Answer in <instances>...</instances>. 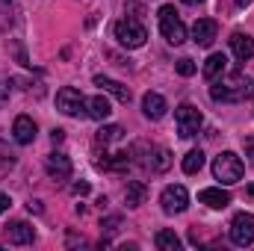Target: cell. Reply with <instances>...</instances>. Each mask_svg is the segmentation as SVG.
<instances>
[{
  "mask_svg": "<svg viewBox=\"0 0 254 251\" xmlns=\"http://www.w3.org/2000/svg\"><path fill=\"white\" fill-rule=\"evenodd\" d=\"M254 95V77H246V74H231L225 80H213L210 86V98L213 101H243V98H252Z\"/></svg>",
  "mask_w": 254,
  "mask_h": 251,
  "instance_id": "1",
  "label": "cell"
},
{
  "mask_svg": "<svg viewBox=\"0 0 254 251\" xmlns=\"http://www.w3.org/2000/svg\"><path fill=\"white\" fill-rule=\"evenodd\" d=\"M243 172H246V166H243V160H240L234 151H222V154L216 157V163H213V178H216L219 184H225V187L237 184V181L243 178Z\"/></svg>",
  "mask_w": 254,
  "mask_h": 251,
  "instance_id": "2",
  "label": "cell"
},
{
  "mask_svg": "<svg viewBox=\"0 0 254 251\" xmlns=\"http://www.w3.org/2000/svg\"><path fill=\"white\" fill-rule=\"evenodd\" d=\"M116 39H119V45H122V48L136 51V48H142V45H145L148 30H145L136 18H122V21L116 24Z\"/></svg>",
  "mask_w": 254,
  "mask_h": 251,
  "instance_id": "3",
  "label": "cell"
},
{
  "mask_svg": "<svg viewBox=\"0 0 254 251\" xmlns=\"http://www.w3.org/2000/svg\"><path fill=\"white\" fill-rule=\"evenodd\" d=\"M160 33H163V39H166L169 45H184V42H187V27H184V21L178 18L175 6H163V9H160Z\"/></svg>",
  "mask_w": 254,
  "mask_h": 251,
  "instance_id": "4",
  "label": "cell"
},
{
  "mask_svg": "<svg viewBox=\"0 0 254 251\" xmlns=\"http://www.w3.org/2000/svg\"><path fill=\"white\" fill-rule=\"evenodd\" d=\"M175 122H178V133L184 136V139H192L201 125H204V116L198 113V107H192V104H181L178 110H175Z\"/></svg>",
  "mask_w": 254,
  "mask_h": 251,
  "instance_id": "5",
  "label": "cell"
},
{
  "mask_svg": "<svg viewBox=\"0 0 254 251\" xmlns=\"http://www.w3.org/2000/svg\"><path fill=\"white\" fill-rule=\"evenodd\" d=\"M231 243L240 246V249L252 246L254 243V216H249V213H237L234 216V222H231Z\"/></svg>",
  "mask_w": 254,
  "mask_h": 251,
  "instance_id": "6",
  "label": "cell"
},
{
  "mask_svg": "<svg viewBox=\"0 0 254 251\" xmlns=\"http://www.w3.org/2000/svg\"><path fill=\"white\" fill-rule=\"evenodd\" d=\"M57 110L65 113V116H86V98L77 89L65 86V89L57 92Z\"/></svg>",
  "mask_w": 254,
  "mask_h": 251,
  "instance_id": "7",
  "label": "cell"
},
{
  "mask_svg": "<svg viewBox=\"0 0 254 251\" xmlns=\"http://www.w3.org/2000/svg\"><path fill=\"white\" fill-rule=\"evenodd\" d=\"M160 204H163L166 213H184V210L190 207V192L181 187V184L166 187L163 189V195H160Z\"/></svg>",
  "mask_w": 254,
  "mask_h": 251,
  "instance_id": "8",
  "label": "cell"
},
{
  "mask_svg": "<svg viewBox=\"0 0 254 251\" xmlns=\"http://www.w3.org/2000/svg\"><path fill=\"white\" fill-rule=\"evenodd\" d=\"M216 33H219V24L213 18H198L195 27H192V42L198 48H210L216 42Z\"/></svg>",
  "mask_w": 254,
  "mask_h": 251,
  "instance_id": "9",
  "label": "cell"
},
{
  "mask_svg": "<svg viewBox=\"0 0 254 251\" xmlns=\"http://www.w3.org/2000/svg\"><path fill=\"white\" fill-rule=\"evenodd\" d=\"M45 172L51 181H68L71 178V160L65 154H51L45 160Z\"/></svg>",
  "mask_w": 254,
  "mask_h": 251,
  "instance_id": "10",
  "label": "cell"
},
{
  "mask_svg": "<svg viewBox=\"0 0 254 251\" xmlns=\"http://www.w3.org/2000/svg\"><path fill=\"white\" fill-rule=\"evenodd\" d=\"M198 201L207 204L210 210H225V207L231 204V192L222 189V187H210V189H201V192H198Z\"/></svg>",
  "mask_w": 254,
  "mask_h": 251,
  "instance_id": "11",
  "label": "cell"
},
{
  "mask_svg": "<svg viewBox=\"0 0 254 251\" xmlns=\"http://www.w3.org/2000/svg\"><path fill=\"white\" fill-rule=\"evenodd\" d=\"M231 51H234V57H237L240 63H249L254 57V39L246 36V33H234V36H231Z\"/></svg>",
  "mask_w": 254,
  "mask_h": 251,
  "instance_id": "12",
  "label": "cell"
},
{
  "mask_svg": "<svg viewBox=\"0 0 254 251\" xmlns=\"http://www.w3.org/2000/svg\"><path fill=\"white\" fill-rule=\"evenodd\" d=\"M12 133H15V142L18 145H30L36 139V122L30 116H18L15 125H12Z\"/></svg>",
  "mask_w": 254,
  "mask_h": 251,
  "instance_id": "13",
  "label": "cell"
},
{
  "mask_svg": "<svg viewBox=\"0 0 254 251\" xmlns=\"http://www.w3.org/2000/svg\"><path fill=\"white\" fill-rule=\"evenodd\" d=\"M166 110H169V107H166V98H163V95L148 92V95L142 98V113H145L148 119H154V122H157V119H163V116H166Z\"/></svg>",
  "mask_w": 254,
  "mask_h": 251,
  "instance_id": "14",
  "label": "cell"
},
{
  "mask_svg": "<svg viewBox=\"0 0 254 251\" xmlns=\"http://www.w3.org/2000/svg\"><path fill=\"white\" fill-rule=\"evenodd\" d=\"M6 237H9L12 246H30L33 237H36V231H33L27 222H12V225L6 228Z\"/></svg>",
  "mask_w": 254,
  "mask_h": 251,
  "instance_id": "15",
  "label": "cell"
},
{
  "mask_svg": "<svg viewBox=\"0 0 254 251\" xmlns=\"http://www.w3.org/2000/svg\"><path fill=\"white\" fill-rule=\"evenodd\" d=\"M95 86H101L104 92H110V95H113V98H119L122 104H130V98H133V95H130V89H127L125 83H119V80H110V77H101V74L95 77Z\"/></svg>",
  "mask_w": 254,
  "mask_h": 251,
  "instance_id": "16",
  "label": "cell"
},
{
  "mask_svg": "<svg viewBox=\"0 0 254 251\" xmlns=\"http://www.w3.org/2000/svg\"><path fill=\"white\" fill-rule=\"evenodd\" d=\"M110 113H113V104H110L104 95H98V98L86 101V116H89V119H95V122H104V119H110Z\"/></svg>",
  "mask_w": 254,
  "mask_h": 251,
  "instance_id": "17",
  "label": "cell"
},
{
  "mask_svg": "<svg viewBox=\"0 0 254 251\" xmlns=\"http://www.w3.org/2000/svg\"><path fill=\"white\" fill-rule=\"evenodd\" d=\"M225 65H228V60H225V54H210L207 57V63H204V80H216V77H222L225 74Z\"/></svg>",
  "mask_w": 254,
  "mask_h": 251,
  "instance_id": "18",
  "label": "cell"
},
{
  "mask_svg": "<svg viewBox=\"0 0 254 251\" xmlns=\"http://www.w3.org/2000/svg\"><path fill=\"white\" fill-rule=\"evenodd\" d=\"M145 195H148V187H145L142 181H130V184H127V192H125L127 207H139V204L145 201Z\"/></svg>",
  "mask_w": 254,
  "mask_h": 251,
  "instance_id": "19",
  "label": "cell"
},
{
  "mask_svg": "<svg viewBox=\"0 0 254 251\" xmlns=\"http://www.w3.org/2000/svg\"><path fill=\"white\" fill-rule=\"evenodd\" d=\"M154 243H157V249L160 251H178L181 249V240L175 237V231H157Z\"/></svg>",
  "mask_w": 254,
  "mask_h": 251,
  "instance_id": "20",
  "label": "cell"
},
{
  "mask_svg": "<svg viewBox=\"0 0 254 251\" xmlns=\"http://www.w3.org/2000/svg\"><path fill=\"white\" fill-rule=\"evenodd\" d=\"M201 166H204V151H190L187 157H184V172L187 175H195V172H201Z\"/></svg>",
  "mask_w": 254,
  "mask_h": 251,
  "instance_id": "21",
  "label": "cell"
},
{
  "mask_svg": "<svg viewBox=\"0 0 254 251\" xmlns=\"http://www.w3.org/2000/svg\"><path fill=\"white\" fill-rule=\"evenodd\" d=\"M122 136H125V130L119 125H110V127H104L101 133H98V142L101 145H110V142H122Z\"/></svg>",
  "mask_w": 254,
  "mask_h": 251,
  "instance_id": "22",
  "label": "cell"
},
{
  "mask_svg": "<svg viewBox=\"0 0 254 251\" xmlns=\"http://www.w3.org/2000/svg\"><path fill=\"white\" fill-rule=\"evenodd\" d=\"M148 166H151L154 172H166V169L172 166V154H169L166 148H160V151H157V157H154V160H151Z\"/></svg>",
  "mask_w": 254,
  "mask_h": 251,
  "instance_id": "23",
  "label": "cell"
},
{
  "mask_svg": "<svg viewBox=\"0 0 254 251\" xmlns=\"http://www.w3.org/2000/svg\"><path fill=\"white\" fill-rule=\"evenodd\" d=\"M178 74L192 77V74H195V63H192V60H178Z\"/></svg>",
  "mask_w": 254,
  "mask_h": 251,
  "instance_id": "24",
  "label": "cell"
},
{
  "mask_svg": "<svg viewBox=\"0 0 254 251\" xmlns=\"http://www.w3.org/2000/svg\"><path fill=\"white\" fill-rule=\"evenodd\" d=\"M119 222H122L119 216H110L107 222H101V228H107V231H116V228H119Z\"/></svg>",
  "mask_w": 254,
  "mask_h": 251,
  "instance_id": "25",
  "label": "cell"
},
{
  "mask_svg": "<svg viewBox=\"0 0 254 251\" xmlns=\"http://www.w3.org/2000/svg\"><path fill=\"white\" fill-rule=\"evenodd\" d=\"M6 210H9V195H3V192H0V216H3Z\"/></svg>",
  "mask_w": 254,
  "mask_h": 251,
  "instance_id": "26",
  "label": "cell"
},
{
  "mask_svg": "<svg viewBox=\"0 0 254 251\" xmlns=\"http://www.w3.org/2000/svg\"><path fill=\"white\" fill-rule=\"evenodd\" d=\"M51 139H54V145H57V142H63V139H65V130H60V127H57V130L51 133Z\"/></svg>",
  "mask_w": 254,
  "mask_h": 251,
  "instance_id": "27",
  "label": "cell"
},
{
  "mask_svg": "<svg viewBox=\"0 0 254 251\" xmlns=\"http://www.w3.org/2000/svg\"><path fill=\"white\" fill-rule=\"evenodd\" d=\"M246 151H249V160H252V166H254V136L246 142Z\"/></svg>",
  "mask_w": 254,
  "mask_h": 251,
  "instance_id": "28",
  "label": "cell"
},
{
  "mask_svg": "<svg viewBox=\"0 0 254 251\" xmlns=\"http://www.w3.org/2000/svg\"><path fill=\"white\" fill-rule=\"evenodd\" d=\"M89 192V184H74V195H86Z\"/></svg>",
  "mask_w": 254,
  "mask_h": 251,
  "instance_id": "29",
  "label": "cell"
},
{
  "mask_svg": "<svg viewBox=\"0 0 254 251\" xmlns=\"http://www.w3.org/2000/svg\"><path fill=\"white\" fill-rule=\"evenodd\" d=\"M6 98H9V89H6V86H3V83H0V107H3V104H6Z\"/></svg>",
  "mask_w": 254,
  "mask_h": 251,
  "instance_id": "30",
  "label": "cell"
},
{
  "mask_svg": "<svg viewBox=\"0 0 254 251\" xmlns=\"http://www.w3.org/2000/svg\"><path fill=\"white\" fill-rule=\"evenodd\" d=\"M27 207H30V213H42V204H39V201H30Z\"/></svg>",
  "mask_w": 254,
  "mask_h": 251,
  "instance_id": "31",
  "label": "cell"
},
{
  "mask_svg": "<svg viewBox=\"0 0 254 251\" xmlns=\"http://www.w3.org/2000/svg\"><path fill=\"white\" fill-rule=\"evenodd\" d=\"M184 3H187V6H201L204 0H184Z\"/></svg>",
  "mask_w": 254,
  "mask_h": 251,
  "instance_id": "32",
  "label": "cell"
},
{
  "mask_svg": "<svg viewBox=\"0 0 254 251\" xmlns=\"http://www.w3.org/2000/svg\"><path fill=\"white\" fill-rule=\"evenodd\" d=\"M249 3H252V0H237V6H249Z\"/></svg>",
  "mask_w": 254,
  "mask_h": 251,
  "instance_id": "33",
  "label": "cell"
},
{
  "mask_svg": "<svg viewBox=\"0 0 254 251\" xmlns=\"http://www.w3.org/2000/svg\"><path fill=\"white\" fill-rule=\"evenodd\" d=\"M249 195H252V198H254V184H252V187H249Z\"/></svg>",
  "mask_w": 254,
  "mask_h": 251,
  "instance_id": "34",
  "label": "cell"
}]
</instances>
